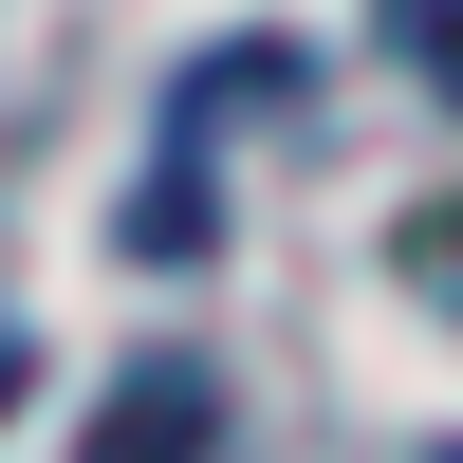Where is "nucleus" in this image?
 Masks as SVG:
<instances>
[{
    "instance_id": "f257e3e1",
    "label": "nucleus",
    "mask_w": 463,
    "mask_h": 463,
    "mask_svg": "<svg viewBox=\"0 0 463 463\" xmlns=\"http://www.w3.org/2000/svg\"><path fill=\"white\" fill-rule=\"evenodd\" d=\"M74 463H222V390L185 353H148V371H111V408H93V445Z\"/></svg>"
},
{
    "instance_id": "f03ea898",
    "label": "nucleus",
    "mask_w": 463,
    "mask_h": 463,
    "mask_svg": "<svg viewBox=\"0 0 463 463\" xmlns=\"http://www.w3.org/2000/svg\"><path fill=\"white\" fill-rule=\"evenodd\" d=\"M390 37H408V56L445 74V93H463V0H390Z\"/></svg>"
},
{
    "instance_id": "7ed1b4c3",
    "label": "nucleus",
    "mask_w": 463,
    "mask_h": 463,
    "mask_svg": "<svg viewBox=\"0 0 463 463\" xmlns=\"http://www.w3.org/2000/svg\"><path fill=\"white\" fill-rule=\"evenodd\" d=\"M445 463H463V445H445Z\"/></svg>"
}]
</instances>
